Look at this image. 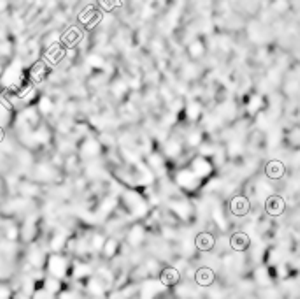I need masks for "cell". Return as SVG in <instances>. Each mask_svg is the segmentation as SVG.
Listing matches in <instances>:
<instances>
[{
  "instance_id": "cell-1",
  "label": "cell",
  "mask_w": 300,
  "mask_h": 299,
  "mask_svg": "<svg viewBox=\"0 0 300 299\" xmlns=\"http://www.w3.org/2000/svg\"><path fill=\"white\" fill-rule=\"evenodd\" d=\"M195 280L200 287H209V285L214 283V271L209 269V267H202V269L195 271Z\"/></svg>"
},
{
  "instance_id": "cell-2",
  "label": "cell",
  "mask_w": 300,
  "mask_h": 299,
  "mask_svg": "<svg viewBox=\"0 0 300 299\" xmlns=\"http://www.w3.org/2000/svg\"><path fill=\"white\" fill-rule=\"evenodd\" d=\"M179 280H181V271L174 269V267L164 269V273H162V276H160V281L165 285V287H168V285H176Z\"/></svg>"
},
{
  "instance_id": "cell-3",
  "label": "cell",
  "mask_w": 300,
  "mask_h": 299,
  "mask_svg": "<svg viewBox=\"0 0 300 299\" xmlns=\"http://www.w3.org/2000/svg\"><path fill=\"white\" fill-rule=\"evenodd\" d=\"M230 243H232L234 250L242 252V250H246L248 246H250V236H248L246 232H236V234L232 236V239H230Z\"/></svg>"
},
{
  "instance_id": "cell-4",
  "label": "cell",
  "mask_w": 300,
  "mask_h": 299,
  "mask_svg": "<svg viewBox=\"0 0 300 299\" xmlns=\"http://www.w3.org/2000/svg\"><path fill=\"white\" fill-rule=\"evenodd\" d=\"M265 208H267L268 215H281L282 211H284V201H282L281 197H278V195H274V197H270L267 201V204H265Z\"/></svg>"
},
{
  "instance_id": "cell-5",
  "label": "cell",
  "mask_w": 300,
  "mask_h": 299,
  "mask_svg": "<svg viewBox=\"0 0 300 299\" xmlns=\"http://www.w3.org/2000/svg\"><path fill=\"white\" fill-rule=\"evenodd\" d=\"M195 245H196V248L202 250V252H209V250L214 246V238H212L209 232H202V234L196 236Z\"/></svg>"
},
{
  "instance_id": "cell-6",
  "label": "cell",
  "mask_w": 300,
  "mask_h": 299,
  "mask_svg": "<svg viewBox=\"0 0 300 299\" xmlns=\"http://www.w3.org/2000/svg\"><path fill=\"white\" fill-rule=\"evenodd\" d=\"M232 211L237 216H244L250 211V201L246 197H236L232 201Z\"/></svg>"
},
{
  "instance_id": "cell-7",
  "label": "cell",
  "mask_w": 300,
  "mask_h": 299,
  "mask_svg": "<svg viewBox=\"0 0 300 299\" xmlns=\"http://www.w3.org/2000/svg\"><path fill=\"white\" fill-rule=\"evenodd\" d=\"M282 173H284V167L281 162H270L267 166V174L270 178H281Z\"/></svg>"
},
{
  "instance_id": "cell-8",
  "label": "cell",
  "mask_w": 300,
  "mask_h": 299,
  "mask_svg": "<svg viewBox=\"0 0 300 299\" xmlns=\"http://www.w3.org/2000/svg\"><path fill=\"white\" fill-rule=\"evenodd\" d=\"M46 290L51 292V294H54V292L60 290V281H58V278H54V276L48 278L46 280Z\"/></svg>"
},
{
  "instance_id": "cell-9",
  "label": "cell",
  "mask_w": 300,
  "mask_h": 299,
  "mask_svg": "<svg viewBox=\"0 0 300 299\" xmlns=\"http://www.w3.org/2000/svg\"><path fill=\"white\" fill-rule=\"evenodd\" d=\"M4 139V132H2V129H0V141Z\"/></svg>"
}]
</instances>
